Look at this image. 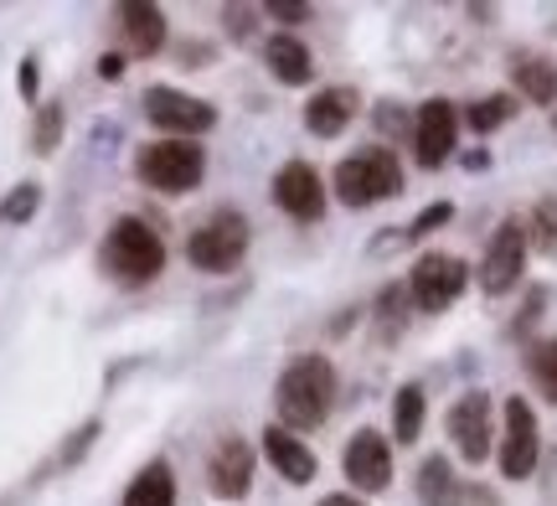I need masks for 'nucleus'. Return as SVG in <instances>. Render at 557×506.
I'll list each match as a JSON object with an SVG mask.
<instances>
[{
  "mask_svg": "<svg viewBox=\"0 0 557 506\" xmlns=\"http://www.w3.org/2000/svg\"><path fill=\"white\" fill-rule=\"evenodd\" d=\"M274 408H278V424L305 434V429H320L336 408V367L331 357L320 351H299L295 362L278 372L274 383Z\"/></svg>",
  "mask_w": 557,
  "mask_h": 506,
  "instance_id": "f257e3e1",
  "label": "nucleus"
},
{
  "mask_svg": "<svg viewBox=\"0 0 557 506\" xmlns=\"http://www.w3.org/2000/svg\"><path fill=\"white\" fill-rule=\"evenodd\" d=\"M103 274H114L120 284H150L165 274V244L145 218H120V223L103 233L99 248Z\"/></svg>",
  "mask_w": 557,
  "mask_h": 506,
  "instance_id": "f03ea898",
  "label": "nucleus"
},
{
  "mask_svg": "<svg viewBox=\"0 0 557 506\" xmlns=\"http://www.w3.org/2000/svg\"><path fill=\"white\" fill-rule=\"evenodd\" d=\"M331 186H336V197H341L346 207L387 202V197H398V192H403V161L393 156V150L372 145V150H357V156H346V161L336 165Z\"/></svg>",
  "mask_w": 557,
  "mask_h": 506,
  "instance_id": "7ed1b4c3",
  "label": "nucleus"
},
{
  "mask_svg": "<svg viewBox=\"0 0 557 506\" xmlns=\"http://www.w3.org/2000/svg\"><path fill=\"white\" fill-rule=\"evenodd\" d=\"M135 176L145 186L165 192V197H181V192H191L207 176V150L197 140H150L139 145Z\"/></svg>",
  "mask_w": 557,
  "mask_h": 506,
  "instance_id": "20e7f679",
  "label": "nucleus"
},
{
  "mask_svg": "<svg viewBox=\"0 0 557 506\" xmlns=\"http://www.w3.org/2000/svg\"><path fill=\"white\" fill-rule=\"evenodd\" d=\"M248 244H253L248 218L233 212V207H222V212H212V218L186 238V259L197 263V269H207V274H227V269H238L243 263Z\"/></svg>",
  "mask_w": 557,
  "mask_h": 506,
  "instance_id": "39448f33",
  "label": "nucleus"
},
{
  "mask_svg": "<svg viewBox=\"0 0 557 506\" xmlns=\"http://www.w3.org/2000/svg\"><path fill=\"white\" fill-rule=\"evenodd\" d=\"M145 120L165 129V140H197L218 124V109L197 94H181V88H165V83H150L145 88Z\"/></svg>",
  "mask_w": 557,
  "mask_h": 506,
  "instance_id": "423d86ee",
  "label": "nucleus"
},
{
  "mask_svg": "<svg viewBox=\"0 0 557 506\" xmlns=\"http://www.w3.org/2000/svg\"><path fill=\"white\" fill-rule=\"evenodd\" d=\"M465 284H470V263L455 259V254H423L413 263V274H408V295H413L418 310H449V305L465 295Z\"/></svg>",
  "mask_w": 557,
  "mask_h": 506,
  "instance_id": "0eeeda50",
  "label": "nucleus"
},
{
  "mask_svg": "<svg viewBox=\"0 0 557 506\" xmlns=\"http://www.w3.org/2000/svg\"><path fill=\"white\" fill-rule=\"evenodd\" d=\"M521 269H527V227H521L517 218H506V223L491 233V244H485L480 289H485V295H506V289H517Z\"/></svg>",
  "mask_w": 557,
  "mask_h": 506,
  "instance_id": "6e6552de",
  "label": "nucleus"
},
{
  "mask_svg": "<svg viewBox=\"0 0 557 506\" xmlns=\"http://www.w3.org/2000/svg\"><path fill=\"white\" fill-rule=\"evenodd\" d=\"M542 455V434H537V414L527 398H506V440H500V476L506 481H527L537 470Z\"/></svg>",
  "mask_w": 557,
  "mask_h": 506,
  "instance_id": "1a4fd4ad",
  "label": "nucleus"
},
{
  "mask_svg": "<svg viewBox=\"0 0 557 506\" xmlns=\"http://www.w3.org/2000/svg\"><path fill=\"white\" fill-rule=\"evenodd\" d=\"M341 466H346V481H351L361 496H377V491L393 486V445L382 440L377 429H357V434L346 440Z\"/></svg>",
  "mask_w": 557,
  "mask_h": 506,
  "instance_id": "9d476101",
  "label": "nucleus"
},
{
  "mask_svg": "<svg viewBox=\"0 0 557 506\" xmlns=\"http://www.w3.org/2000/svg\"><path fill=\"white\" fill-rule=\"evenodd\" d=\"M491 419H496V408H491V398L485 393H465V398H455V408H449V440H455L459 460H470V466H485V455H491Z\"/></svg>",
  "mask_w": 557,
  "mask_h": 506,
  "instance_id": "9b49d317",
  "label": "nucleus"
},
{
  "mask_svg": "<svg viewBox=\"0 0 557 506\" xmlns=\"http://www.w3.org/2000/svg\"><path fill=\"white\" fill-rule=\"evenodd\" d=\"M253 466H259V455H253L248 440H238V434L218 440L212 460H207V486H212V496H218V502H248Z\"/></svg>",
  "mask_w": 557,
  "mask_h": 506,
  "instance_id": "f8f14e48",
  "label": "nucleus"
},
{
  "mask_svg": "<svg viewBox=\"0 0 557 506\" xmlns=\"http://www.w3.org/2000/svg\"><path fill=\"white\" fill-rule=\"evenodd\" d=\"M455 135H459V114L449 99H429L418 103L413 120V156L423 171H438V165L455 156Z\"/></svg>",
  "mask_w": 557,
  "mask_h": 506,
  "instance_id": "ddd939ff",
  "label": "nucleus"
},
{
  "mask_svg": "<svg viewBox=\"0 0 557 506\" xmlns=\"http://www.w3.org/2000/svg\"><path fill=\"white\" fill-rule=\"evenodd\" d=\"M274 207L284 212V218H295V223H315V218H325V182H320L315 165H305V161L278 165Z\"/></svg>",
  "mask_w": 557,
  "mask_h": 506,
  "instance_id": "4468645a",
  "label": "nucleus"
},
{
  "mask_svg": "<svg viewBox=\"0 0 557 506\" xmlns=\"http://www.w3.org/2000/svg\"><path fill=\"white\" fill-rule=\"evenodd\" d=\"M263 455H269V466L278 470V481H289V486H310L315 481V449L299 440L295 429H284V424H269L263 429Z\"/></svg>",
  "mask_w": 557,
  "mask_h": 506,
  "instance_id": "2eb2a0df",
  "label": "nucleus"
},
{
  "mask_svg": "<svg viewBox=\"0 0 557 506\" xmlns=\"http://www.w3.org/2000/svg\"><path fill=\"white\" fill-rule=\"evenodd\" d=\"M114 21H120V37L135 58H156L165 47V11L150 5V0H124L114 11Z\"/></svg>",
  "mask_w": 557,
  "mask_h": 506,
  "instance_id": "dca6fc26",
  "label": "nucleus"
},
{
  "mask_svg": "<svg viewBox=\"0 0 557 506\" xmlns=\"http://www.w3.org/2000/svg\"><path fill=\"white\" fill-rule=\"evenodd\" d=\"M357 109H361L357 88H320L315 99L305 103V129L320 135V140H336L341 129L357 120Z\"/></svg>",
  "mask_w": 557,
  "mask_h": 506,
  "instance_id": "f3484780",
  "label": "nucleus"
},
{
  "mask_svg": "<svg viewBox=\"0 0 557 506\" xmlns=\"http://www.w3.org/2000/svg\"><path fill=\"white\" fill-rule=\"evenodd\" d=\"M263 62H269L274 83H284V88H305V83L315 78L310 47H305L299 37H289V32H274V37L263 41Z\"/></svg>",
  "mask_w": 557,
  "mask_h": 506,
  "instance_id": "a211bd4d",
  "label": "nucleus"
},
{
  "mask_svg": "<svg viewBox=\"0 0 557 506\" xmlns=\"http://www.w3.org/2000/svg\"><path fill=\"white\" fill-rule=\"evenodd\" d=\"M418 506H465V486L444 455H429L418 466Z\"/></svg>",
  "mask_w": 557,
  "mask_h": 506,
  "instance_id": "6ab92c4d",
  "label": "nucleus"
},
{
  "mask_svg": "<svg viewBox=\"0 0 557 506\" xmlns=\"http://www.w3.org/2000/svg\"><path fill=\"white\" fill-rule=\"evenodd\" d=\"M124 506H176V470L171 460H150L124 491Z\"/></svg>",
  "mask_w": 557,
  "mask_h": 506,
  "instance_id": "aec40b11",
  "label": "nucleus"
},
{
  "mask_svg": "<svg viewBox=\"0 0 557 506\" xmlns=\"http://www.w3.org/2000/svg\"><path fill=\"white\" fill-rule=\"evenodd\" d=\"M423 419H429V398H423V387L403 383L398 398H393V440H398V445H418Z\"/></svg>",
  "mask_w": 557,
  "mask_h": 506,
  "instance_id": "412c9836",
  "label": "nucleus"
},
{
  "mask_svg": "<svg viewBox=\"0 0 557 506\" xmlns=\"http://www.w3.org/2000/svg\"><path fill=\"white\" fill-rule=\"evenodd\" d=\"M511 73H517V88L532 103H553L557 99V67L547 58H517Z\"/></svg>",
  "mask_w": 557,
  "mask_h": 506,
  "instance_id": "4be33fe9",
  "label": "nucleus"
},
{
  "mask_svg": "<svg viewBox=\"0 0 557 506\" xmlns=\"http://www.w3.org/2000/svg\"><path fill=\"white\" fill-rule=\"evenodd\" d=\"M527 378L537 383V393L547 404H557V336L532 342V351H527Z\"/></svg>",
  "mask_w": 557,
  "mask_h": 506,
  "instance_id": "5701e85b",
  "label": "nucleus"
},
{
  "mask_svg": "<svg viewBox=\"0 0 557 506\" xmlns=\"http://www.w3.org/2000/svg\"><path fill=\"white\" fill-rule=\"evenodd\" d=\"M470 129H480V135H491V129H500V124L517 120V94H485V99L470 103Z\"/></svg>",
  "mask_w": 557,
  "mask_h": 506,
  "instance_id": "b1692460",
  "label": "nucleus"
},
{
  "mask_svg": "<svg viewBox=\"0 0 557 506\" xmlns=\"http://www.w3.org/2000/svg\"><path fill=\"white\" fill-rule=\"evenodd\" d=\"M527 244L537 248L542 259H557V197H542L532 207V223H527Z\"/></svg>",
  "mask_w": 557,
  "mask_h": 506,
  "instance_id": "393cba45",
  "label": "nucleus"
},
{
  "mask_svg": "<svg viewBox=\"0 0 557 506\" xmlns=\"http://www.w3.org/2000/svg\"><path fill=\"white\" fill-rule=\"evenodd\" d=\"M408 305H413V295L403 289V284H387L377 300V325H382V342H398V331L408 325Z\"/></svg>",
  "mask_w": 557,
  "mask_h": 506,
  "instance_id": "a878e982",
  "label": "nucleus"
},
{
  "mask_svg": "<svg viewBox=\"0 0 557 506\" xmlns=\"http://www.w3.org/2000/svg\"><path fill=\"white\" fill-rule=\"evenodd\" d=\"M62 124H67V114H62L58 99L37 103V124H32V150H37V156H52L62 145Z\"/></svg>",
  "mask_w": 557,
  "mask_h": 506,
  "instance_id": "bb28decb",
  "label": "nucleus"
},
{
  "mask_svg": "<svg viewBox=\"0 0 557 506\" xmlns=\"http://www.w3.org/2000/svg\"><path fill=\"white\" fill-rule=\"evenodd\" d=\"M41 212V186L37 182H21V186H11L5 197H0V223H32Z\"/></svg>",
  "mask_w": 557,
  "mask_h": 506,
  "instance_id": "cd10ccee",
  "label": "nucleus"
},
{
  "mask_svg": "<svg viewBox=\"0 0 557 506\" xmlns=\"http://www.w3.org/2000/svg\"><path fill=\"white\" fill-rule=\"evenodd\" d=\"M449 218H455V202H434V207H423V212H418L413 223H408V233H403V238H408V244H418V238H429V233H434V227H444Z\"/></svg>",
  "mask_w": 557,
  "mask_h": 506,
  "instance_id": "c85d7f7f",
  "label": "nucleus"
},
{
  "mask_svg": "<svg viewBox=\"0 0 557 506\" xmlns=\"http://www.w3.org/2000/svg\"><path fill=\"white\" fill-rule=\"evenodd\" d=\"M99 419H88V424L78 429V434H73V440H67V449H62V466H78L83 455H88V449H94V440H99Z\"/></svg>",
  "mask_w": 557,
  "mask_h": 506,
  "instance_id": "c756f323",
  "label": "nucleus"
},
{
  "mask_svg": "<svg viewBox=\"0 0 557 506\" xmlns=\"http://www.w3.org/2000/svg\"><path fill=\"white\" fill-rule=\"evenodd\" d=\"M253 16H259L253 5H227V11H222V21H227V37L248 41V37H253Z\"/></svg>",
  "mask_w": 557,
  "mask_h": 506,
  "instance_id": "7c9ffc66",
  "label": "nucleus"
},
{
  "mask_svg": "<svg viewBox=\"0 0 557 506\" xmlns=\"http://www.w3.org/2000/svg\"><path fill=\"white\" fill-rule=\"evenodd\" d=\"M37 88H41V62L37 58H21V67H16V94L26 103H37Z\"/></svg>",
  "mask_w": 557,
  "mask_h": 506,
  "instance_id": "2f4dec72",
  "label": "nucleus"
},
{
  "mask_svg": "<svg viewBox=\"0 0 557 506\" xmlns=\"http://www.w3.org/2000/svg\"><path fill=\"white\" fill-rule=\"evenodd\" d=\"M263 11H269L274 21H289V26H305V21L315 16V11H310V5H299V0H269Z\"/></svg>",
  "mask_w": 557,
  "mask_h": 506,
  "instance_id": "473e14b6",
  "label": "nucleus"
},
{
  "mask_svg": "<svg viewBox=\"0 0 557 506\" xmlns=\"http://www.w3.org/2000/svg\"><path fill=\"white\" fill-rule=\"evenodd\" d=\"M99 78L103 83H120L124 78V58H120V52H103V58H99Z\"/></svg>",
  "mask_w": 557,
  "mask_h": 506,
  "instance_id": "72a5a7b5",
  "label": "nucleus"
},
{
  "mask_svg": "<svg viewBox=\"0 0 557 506\" xmlns=\"http://www.w3.org/2000/svg\"><path fill=\"white\" fill-rule=\"evenodd\" d=\"M377 124H382V129H393V135H398V129H403L398 103H377Z\"/></svg>",
  "mask_w": 557,
  "mask_h": 506,
  "instance_id": "f704fd0d",
  "label": "nucleus"
},
{
  "mask_svg": "<svg viewBox=\"0 0 557 506\" xmlns=\"http://www.w3.org/2000/svg\"><path fill=\"white\" fill-rule=\"evenodd\" d=\"M315 506H367L361 496H346V491H336V496H320Z\"/></svg>",
  "mask_w": 557,
  "mask_h": 506,
  "instance_id": "c9c22d12",
  "label": "nucleus"
},
{
  "mask_svg": "<svg viewBox=\"0 0 557 506\" xmlns=\"http://www.w3.org/2000/svg\"><path fill=\"white\" fill-rule=\"evenodd\" d=\"M465 165H470V171H485V165H491V156H485V150H470V156H465Z\"/></svg>",
  "mask_w": 557,
  "mask_h": 506,
  "instance_id": "e433bc0d",
  "label": "nucleus"
}]
</instances>
